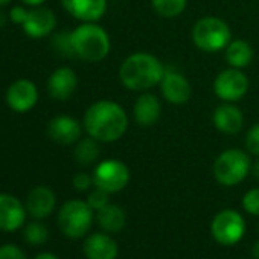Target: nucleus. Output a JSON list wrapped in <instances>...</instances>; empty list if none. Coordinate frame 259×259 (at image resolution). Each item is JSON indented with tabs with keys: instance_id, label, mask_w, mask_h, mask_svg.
Wrapping results in <instances>:
<instances>
[{
	"instance_id": "nucleus-1",
	"label": "nucleus",
	"mask_w": 259,
	"mask_h": 259,
	"mask_svg": "<svg viewBox=\"0 0 259 259\" xmlns=\"http://www.w3.org/2000/svg\"><path fill=\"white\" fill-rule=\"evenodd\" d=\"M84 128L98 142H116L128 128V117L123 108L108 99L92 104L84 114Z\"/></svg>"
},
{
	"instance_id": "nucleus-2",
	"label": "nucleus",
	"mask_w": 259,
	"mask_h": 259,
	"mask_svg": "<svg viewBox=\"0 0 259 259\" xmlns=\"http://www.w3.org/2000/svg\"><path fill=\"white\" fill-rule=\"evenodd\" d=\"M165 67L160 60L147 52H136L125 58L119 67L122 85L132 92H147L160 84Z\"/></svg>"
},
{
	"instance_id": "nucleus-3",
	"label": "nucleus",
	"mask_w": 259,
	"mask_h": 259,
	"mask_svg": "<svg viewBox=\"0 0 259 259\" xmlns=\"http://www.w3.org/2000/svg\"><path fill=\"white\" fill-rule=\"evenodd\" d=\"M73 52L87 63H98L110 52L108 34L95 23H84L70 32Z\"/></svg>"
},
{
	"instance_id": "nucleus-4",
	"label": "nucleus",
	"mask_w": 259,
	"mask_h": 259,
	"mask_svg": "<svg viewBox=\"0 0 259 259\" xmlns=\"http://www.w3.org/2000/svg\"><path fill=\"white\" fill-rule=\"evenodd\" d=\"M192 41L203 52H220L232 41L229 25L218 17H203L192 28Z\"/></svg>"
},
{
	"instance_id": "nucleus-5",
	"label": "nucleus",
	"mask_w": 259,
	"mask_h": 259,
	"mask_svg": "<svg viewBox=\"0 0 259 259\" xmlns=\"http://www.w3.org/2000/svg\"><path fill=\"white\" fill-rule=\"evenodd\" d=\"M251 160L248 154L238 148H229L223 151L213 163L215 180L223 186L239 185L250 172Z\"/></svg>"
},
{
	"instance_id": "nucleus-6",
	"label": "nucleus",
	"mask_w": 259,
	"mask_h": 259,
	"mask_svg": "<svg viewBox=\"0 0 259 259\" xmlns=\"http://www.w3.org/2000/svg\"><path fill=\"white\" fill-rule=\"evenodd\" d=\"M93 209L87 201L70 200L58 212V226L69 238H82L92 227Z\"/></svg>"
},
{
	"instance_id": "nucleus-7",
	"label": "nucleus",
	"mask_w": 259,
	"mask_h": 259,
	"mask_svg": "<svg viewBox=\"0 0 259 259\" xmlns=\"http://www.w3.org/2000/svg\"><path fill=\"white\" fill-rule=\"evenodd\" d=\"M210 232L218 244L235 245L244 238L245 221L239 212L233 209H224L213 217L210 224Z\"/></svg>"
},
{
	"instance_id": "nucleus-8",
	"label": "nucleus",
	"mask_w": 259,
	"mask_h": 259,
	"mask_svg": "<svg viewBox=\"0 0 259 259\" xmlns=\"http://www.w3.org/2000/svg\"><path fill=\"white\" fill-rule=\"evenodd\" d=\"M92 177L95 188H99L108 194H116L126 188L130 182V169L123 162L108 159L95 168Z\"/></svg>"
},
{
	"instance_id": "nucleus-9",
	"label": "nucleus",
	"mask_w": 259,
	"mask_h": 259,
	"mask_svg": "<svg viewBox=\"0 0 259 259\" xmlns=\"http://www.w3.org/2000/svg\"><path fill=\"white\" fill-rule=\"evenodd\" d=\"M215 95L224 102H238L248 90V79L241 69H226L218 73L213 82Z\"/></svg>"
},
{
	"instance_id": "nucleus-10",
	"label": "nucleus",
	"mask_w": 259,
	"mask_h": 259,
	"mask_svg": "<svg viewBox=\"0 0 259 259\" xmlns=\"http://www.w3.org/2000/svg\"><path fill=\"white\" fill-rule=\"evenodd\" d=\"M160 89L163 98L174 105L186 104L192 95L189 81L174 67H165V73L160 81Z\"/></svg>"
},
{
	"instance_id": "nucleus-11",
	"label": "nucleus",
	"mask_w": 259,
	"mask_h": 259,
	"mask_svg": "<svg viewBox=\"0 0 259 259\" xmlns=\"http://www.w3.org/2000/svg\"><path fill=\"white\" fill-rule=\"evenodd\" d=\"M38 99V92L34 82L28 79H19L7 92V102L8 105L17 111V113H25L29 111Z\"/></svg>"
},
{
	"instance_id": "nucleus-12",
	"label": "nucleus",
	"mask_w": 259,
	"mask_h": 259,
	"mask_svg": "<svg viewBox=\"0 0 259 259\" xmlns=\"http://www.w3.org/2000/svg\"><path fill=\"white\" fill-rule=\"evenodd\" d=\"M48 136L60 145H72L81 138V125L70 116H57L48 123Z\"/></svg>"
},
{
	"instance_id": "nucleus-13",
	"label": "nucleus",
	"mask_w": 259,
	"mask_h": 259,
	"mask_svg": "<svg viewBox=\"0 0 259 259\" xmlns=\"http://www.w3.org/2000/svg\"><path fill=\"white\" fill-rule=\"evenodd\" d=\"M63 8L75 19L93 23L107 11V0H61Z\"/></svg>"
},
{
	"instance_id": "nucleus-14",
	"label": "nucleus",
	"mask_w": 259,
	"mask_h": 259,
	"mask_svg": "<svg viewBox=\"0 0 259 259\" xmlns=\"http://www.w3.org/2000/svg\"><path fill=\"white\" fill-rule=\"evenodd\" d=\"M213 125L223 135H236L244 126V116L242 111L233 105V102H224L218 105L212 116Z\"/></svg>"
},
{
	"instance_id": "nucleus-15",
	"label": "nucleus",
	"mask_w": 259,
	"mask_h": 259,
	"mask_svg": "<svg viewBox=\"0 0 259 259\" xmlns=\"http://www.w3.org/2000/svg\"><path fill=\"white\" fill-rule=\"evenodd\" d=\"M57 25V17L49 8L35 7V10L28 11V17L23 23L25 32L32 38H41L49 35Z\"/></svg>"
},
{
	"instance_id": "nucleus-16",
	"label": "nucleus",
	"mask_w": 259,
	"mask_h": 259,
	"mask_svg": "<svg viewBox=\"0 0 259 259\" xmlns=\"http://www.w3.org/2000/svg\"><path fill=\"white\" fill-rule=\"evenodd\" d=\"M25 207L13 195L0 194V230L14 232L25 223Z\"/></svg>"
},
{
	"instance_id": "nucleus-17",
	"label": "nucleus",
	"mask_w": 259,
	"mask_h": 259,
	"mask_svg": "<svg viewBox=\"0 0 259 259\" xmlns=\"http://www.w3.org/2000/svg\"><path fill=\"white\" fill-rule=\"evenodd\" d=\"M87 259H116L119 254L117 242L107 233L90 235L82 245Z\"/></svg>"
},
{
	"instance_id": "nucleus-18",
	"label": "nucleus",
	"mask_w": 259,
	"mask_h": 259,
	"mask_svg": "<svg viewBox=\"0 0 259 259\" xmlns=\"http://www.w3.org/2000/svg\"><path fill=\"white\" fill-rule=\"evenodd\" d=\"M76 85H78V78H76V73L70 67L57 69L48 81L49 95L58 101L69 99L76 90Z\"/></svg>"
},
{
	"instance_id": "nucleus-19",
	"label": "nucleus",
	"mask_w": 259,
	"mask_h": 259,
	"mask_svg": "<svg viewBox=\"0 0 259 259\" xmlns=\"http://www.w3.org/2000/svg\"><path fill=\"white\" fill-rule=\"evenodd\" d=\"M162 114V104L153 93L141 95L133 107V117L141 126H153Z\"/></svg>"
},
{
	"instance_id": "nucleus-20",
	"label": "nucleus",
	"mask_w": 259,
	"mask_h": 259,
	"mask_svg": "<svg viewBox=\"0 0 259 259\" xmlns=\"http://www.w3.org/2000/svg\"><path fill=\"white\" fill-rule=\"evenodd\" d=\"M55 194L52 192L51 188L48 186H38L31 191L28 201H26V209L34 218H46L52 213L55 209Z\"/></svg>"
},
{
	"instance_id": "nucleus-21",
	"label": "nucleus",
	"mask_w": 259,
	"mask_h": 259,
	"mask_svg": "<svg viewBox=\"0 0 259 259\" xmlns=\"http://www.w3.org/2000/svg\"><path fill=\"white\" fill-rule=\"evenodd\" d=\"M96 221L101 226V229L107 233H117L120 232L126 224V213L120 206L116 204H107L104 209L98 210Z\"/></svg>"
},
{
	"instance_id": "nucleus-22",
	"label": "nucleus",
	"mask_w": 259,
	"mask_h": 259,
	"mask_svg": "<svg viewBox=\"0 0 259 259\" xmlns=\"http://www.w3.org/2000/svg\"><path fill=\"white\" fill-rule=\"evenodd\" d=\"M226 60L230 67L244 69L253 60V48L244 40H232L226 48Z\"/></svg>"
},
{
	"instance_id": "nucleus-23",
	"label": "nucleus",
	"mask_w": 259,
	"mask_h": 259,
	"mask_svg": "<svg viewBox=\"0 0 259 259\" xmlns=\"http://www.w3.org/2000/svg\"><path fill=\"white\" fill-rule=\"evenodd\" d=\"M99 153L101 151H99L98 141L93 139L92 136H89L78 142V145L75 148V159L81 165H92L99 157Z\"/></svg>"
},
{
	"instance_id": "nucleus-24",
	"label": "nucleus",
	"mask_w": 259,
	"mask_h": 259,
	"mask_svg": "<svg viewBox=\"0 0 259 259\" xmlns=\"http://www.w3.org/2000/svg\"><path fill=\"white\" fill-rule=\"evenodd\" d=\"M154 11L165 19L179 17L188 5V0H151Z\"/></svg>"
},
{
	"instance_id": "nucleus-25",
	"label": "nucleus",
	"mask_w": 259,
	"mask_h": 259,
	"mask_svg": "<svg viewBox=\"0 0 259 259\" xmlns=\"http://www.w3.org/2000/svg\"><path fill=\"white\" fill-rule=\"evenodd\" d=\"M25 236H26L29 244L41 245V244H45L48 241L49 232H48L45 224H41V223H31L25 229Z\"/></svg>"
},
{
	"instance_id": "nucleus-26",
	"label": "nucleus",
	"mask_w": 259,
	"mask_h": 259,
	"mask_svg": "<svg viewBox=\"0 0 259 259\" xmlns=\"http://www.w3.org/2000/svg\"><path fill=\"white\" fill-rule=\"evenodd\" d=\"M242 207L247 213L253 217H259V188H253L244 194Z\"/></svg>"
},
{
	"instance_id": "nucleus-27",
	"label": "nucleus",
	"mask_w": 259,
	"mask_h": 259,
	"mask_svg": "<svg viewBox=\"0 0 259 259\" xmlns=\"http://www.w3.org/2000/svg\"><path fill=\"white\" fill-rule=\"evenodd\" d=\"M87 203L89 206L93 209V210H101L104 209L107 204H110V194L99 189V188H95V191H92L87 197Z\"/></svg>"
},
{
	"instance_id": "nucleus-28",
	"label": "nucleus",
	"mask_w": 259,
	"mask_h": 259,
	"mask_svg": "<svg viewBox=\"0 0 259 259\" xmlns=\"http://www.w3.org/2000/svg\"><path fill=\"white\" fill-rule=\"evenodd\" d=\"M245 148L250 154L259 157V122L248 128L245 135Z\"/></svg>"
},
{
	"instance_id": "nucleus-29",
	"label": "nucleus",
	"mask_w": 259,
	"mask_h": 259,
	"mask_svg": "<svg viewBox=\"0 0 259 259\" xmlns=\"http://www.w3.org/2000/svg\"><path fill=\"white\" fill-rule=\"evenodd\" d=\"M54 45L57 48V51L63 55H75L73 52V46H72V40H70V34H58L54 40Z\"/></svg>"
},
{
	"instance_id": "nucleus-30",
	"label": "nucleus",
	"mask_w": 259,
	"mask_h": 259,
	"mask_svg": "<svg viewBox=\"0 0 259 259\" xmlns=\"http://www.w3.org/2000/svg\"><path fill=\"white\" fill-rule=\"evenodd\" d=\"M0 259H26V254L13 244H5L0 247Z\"/></svg>"
},
{
	"instance_id": "nucleus-31",
	"label": "nucleus",
	"mask_w": 259,
	"mask_h": 259,
	"mask_svg": "<svg viewBox=\"0 0 259 259\" xmlns=\"http://www.w3.org/2000/svg\"><path fill=\"white\" fill-rule=\"evenodd\" d=\"M93 185V177H90L85 172H79L73 177V188L76 191H87Z\"/></svg>"
},
{
	"instance_id": "nucleus-32",
	"label": "nucleus",
	"mask_w": 259,
	"mask_h": 259,
	"mask_svg": "<svg viewBox=\"0 0 259 259\" xmlns=\"http://www.w3.org/2000/svg\"><path fill=\"white\" fill-rule=\"evenodd\" d=\"M11 20L14 22V23H17V25H23L25 23V20H26V17H28V11L23 8V7H14L13 10H11Z\"/></svg>"
},
{
	"instance_id": "nucleus-33",
	"label": "nucleus",
	"mask_w": 259,
	"mask_h": 259,
	"mask_svg": "<svg viewBox=\"0 0 259 259\" xmlns=\"http://www.w3.org/2000/svg\"><path fill=\"white\" fill-rule=\"evenodd\" d=\"M250 172L253 174V177H254L256 180H259V159H257V160H254V162L251 163V169H250Z\"/></svg>"
},
{
	"instance_id": "nucleus-34",
	"label": "nucleus",
	"mask_w": 259,
	"mask_h": 259,
	"mask_svg": "<svg viewBox=\"0 0 259 259\" xmlns=\"http://www.w3.org/2000/svg\"><path fill=\"white\" fill-rule=\"evenodd\" d=\"M23 2L31 7H41L45 4V0H23Z\"/></svg>"
},
{
	"instance_id": "nucleus-35",
	"label": "nucleus",
	"mask_w": 259,
	"mask_h": 259,
	"mask_svg": "<svg viewBox=\"0 0 259 259\" xmlns=\"http://www.w3.org/2000/svg\"><path fill=\"white\" fill-rule=\"evenodd\" d=\"M251 254H253V257H254V259H259V241H256V242L253 244Z\"/></svg>"
},
{
	"instance_id": "nucleus-36",
	"label": "nucleus",
	"mask_w": 259,
	"mask_h": 259,
	"mask_svg": "<svg viewBox=\"0 0 259 259\" xmlns=\"http://www.w3.org/2000/svg\"><path fill=\"white\" fill-rule=\"evenodd\" d=\"M35 259H60V257H57V256L52 254V253H41V254L35 256Z\"/></svg>"
},
{
	"instance_id": "nucleus-37",
	"label": "nucleus",
	"mask_w": 259,
	"mask_h": 259,
	"mask_svg": "<svg viewBox=\"0 0 259 259\" xmlns=\"http://www.w3.org/2000/svg\"><path fill=\"white\" fill-rule=\"evenodd\" d=\"M11 2V0H0V7H2V5H7V4H10Z\"/></svg>"
}]
</instances>
